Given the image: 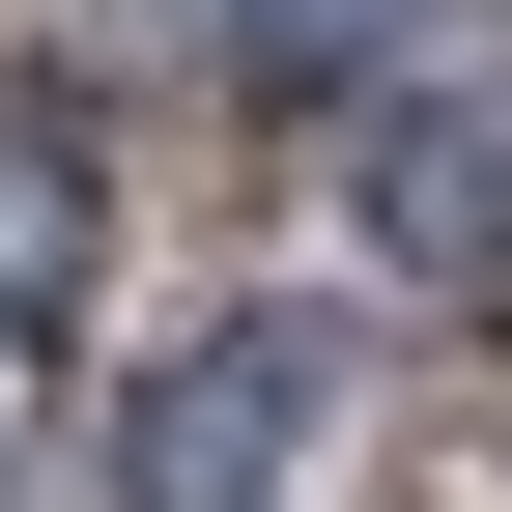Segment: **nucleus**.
Wrapping results in <instances>:
<instances>
[{
  "label": "nucleus",
  "instance_id": "obj_1",
  "mask_svg": "<svg viewBox=\"0 0 512 512\" xmlns=\"http://www.w3.org/2000/svg\"><path fill=\"white\" fill-rule=\"evenodd\" d=\"M285 399H313V313H256V342H200L143 427H114V484H171V512H228L256 456H285Z\"/></svg>",
  "mask_w": 512,
  "mask_h": 512
},
{
  "label": "nucleus",
  "instance_id": "obj_2",
  "mask_svg": "<svg viewBox=\"0 0 512 512\" xmlns=\"http://www.w3.org/2000/svg\"><path fill=\"white\" fill-rule=\"evenodd\" d=\"M370 256L399 285H484L512 256V114H370Z\"/></svg>",
  "mask_w": 512,
  "mask_h": 512
},
{
  "label": "nucleus",
  "instance_id": "obj_3",
  "mask_svg": "<svg viewBox=\"0 0 512 512\" xmlns=\"http://www.w3.org/2000/svg\"><path fill=\"white\" fill-rule=\"evenodd\" d=\"M86 256H114V143L57 86H0V313H86Z\"/></svg>",
  "mask_w": 512,
  "mask_h": 512
}]
</instances>
